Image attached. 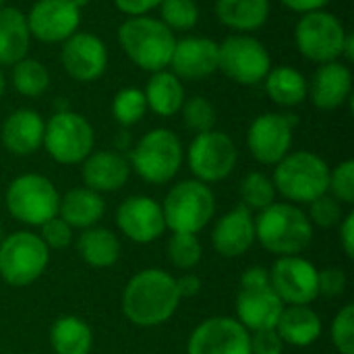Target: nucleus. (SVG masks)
I'll return each instance as SVG.
<instances>
[{"mask_svg":"<svg viewBox=\"0 0 354 354\" xmlns=\"http://www.w3.org/2000/svg\"><path fill=\"white\" fill-rule=\"evenodd\" d=\"M77 251L91 268H112L120 257V241L112 230L91 226L81 232Z\"/></svg>","mask_w":354,"mask_h":354,"instance_id":"nucleus-31","label":"nucleus"},{"mask_svg":"<svg viewBox=\"0 0 354 354\" xmlns=\"http://www.w3.org/2000/svg\"><path fill=\"white\" fill-rule=\"evenodd\" d=\"M297 122L299 118L295 114H259L247 131L249 153L263 166H276L284 156L290 153Z\"/></svg>","mask_w":354,"mask_h":354,"instance_id":"nucleus-13","label":"nucleus"},{"mask_svg":"<svg viewBox=\"0 0 354 354\" xmlns=\"http://www.w3.org/2000/svg\"><path fill=\"white\" fill-rule=\"evenodd\" d=\"M317 290L328 299L340 297L346 290V274L340 268H326L317 272Z\"/></svg>","mask_w":354,"mask_h":354,"instance_id":"nucleus-44","label":"nucleus"},{"mask_svg":"<svg viewBox=\"0 0 354 354\" xmlns=\"http://www.w3.org/2000/svg\"><path fill=\"white\" fill-rule=\"evenodd\" d=\"M46 120L31 108L10 112L0 129V143L12 156H31L44 143Z\"/></svg>","mask_w":354,"mask_h":354,"instance_id":"nucleus-23","label":"nucleus"},{"mask_svg":"<svg viewBox=\"0 0 354 354\" xmlns=\"http://www.w3.org/2000/svg\"><path fill=\"white\" fill-rule=\"evenodd\" d=\"M187 353L251 354L249 330H245L234 317H209L193 330Z\"/></svg>","mask_w":354,"mask_h":354,"instance_id":"nucleus-17","label":"nucleus"},{"mask_svg":"<svg viewBox=\"0 0 354 354\" xmlns=\"http://www.w3.org/2000/svg\"><path fill=\"white\" fill-rule=\"evenodd\" d=\"M322 330H324L322 319L309 305L284 307L276 324V332L280 334L282 342L299 348L315 344L322 336Z\"/></svg>","mask_w":354,"mask_h":354,"instance_id":"nucleus-27","label":"nucleus"},{"mask_svg":"<svg viewBox=\"0 0 354 354\" xmlns=\"http://www.w3.org/2000/svg\"><path fill=\"white\" fill-rule=\"evenodd\" d=\"M268 97L282 108H295L307 100V79L305 75L288 64L272 66L261 81Z\"/></svg>","mask_w":354,"mask_h":354,"instance_id":"nucleus-30","label":"nucleus"},{"mask_svg":"<svg viewBox=\"0 0 354 354\" xmlns=\"http://www.w3.org/2000/svg\"><path fill=\"white\" fill-rule=\"evenodd\" d=\"M2 239H4V236H2V226H0V241H2Z\"/></svg>","mask_w":354,"mask_h":354,"instance_id":"nucleus-53","label":"nucleus"},{"mask_svg":"<svg viewBox=\"0 0 354 354\" xmlns=\"http://www.w3.org/2000/svg\"><path fill=\"white\" fill-rule=\"evenodd\" d=\"M255 239L274 255H299L313 241V224L301 207L272 203L255 218Z\"/></svg>","mask_w":354,"mask_h":354,"instance_id":"nucleus-3","label":"nucleus"},{"mask_svg":"<svg viewBox=\"0 0 354 354\" xmlns=\"http://www.w3.org/2000/svg\"><path fill=\"white\" fill-rule=\"evenodd\" d=\"M284 307L286 305L274 292L272 284L261 288H241L236 297V322L249 332L276 328Z\"/></svg>","mask_w":354,"mask_h":354,"instance_id":"nucleus-22","label":"nucleus"},{"mask_svg":"<svg viewBox=\"0 0 354 354\" xmlns=\"http://www.w3.org/2000/svg\"><path fill=\"white\" fill-rule=\"evenodd\" d=\"M116 226L133 243L147 245L160 239L166 230L162 203L147 195H133L118 205Z\"/></svg>","mask_w":354,"mask_h":354,"instance_id":"nucleus-18","label":"nucleus"},{"mask_svg":"<svg viewBox=\"0 0 354 354\" xmlns=\"http://www.w3.org/2000/svg\"><path fill=\"white\" fill-rule=\"evenodd\" d=\"M106 212V203L100 193L87 187H75L60 197L58 218H62L73 230L95 226Z\"/></svg>","mask_w":354,"mask_h":354,"instance_id":"nucleus-28","label":"nucleus"},{"mask_svg":"<svg viewBox=\"0 0 354 354\" xmlns=\"http://www.w3.org/2000/svg\"><path fill=\"white\" fill-rule=\"evenodd\" d=\"M10 83L17 89V93L25 97H39L50 87V71L41 60L35 58H23L17 64H12Z\"/></svg>","mask_w":354,"mask_h":354,"instance_id":"nucleus-33","label":"nucleus"},{"mask_svg":"<svg viewBox=\"0 0 354 354\" xmlns=\"http://www.w3.org/2000/svg\"><path fill=\"white\" fill-rule=\"evenodd\" d=\"M255 243V218L253 212L245 205L232 207L224 214L214 230H212V245L222 257H239L245 255Z\"/></svg>","mask_w":354,"mask_h":354,"instance_id":"nucleus-21","label":"nucleus"},{"mask_svg":"<svg viewBox=\"0 0 354 354\" xmlns=\"http://www.w3.org/2000/svg\"><path fill=\"white\" fill-rule=\"evenodd\" d=\"M4 91H6V77H4V71H2V66H0V100H2V95H4Z\"/></svg>","mask_w":354,"mask_h":354,"instance_id":"nucleus-51","label":"nucleus"},{"mask_svg":"<svg viewBox=\"0 0 354 354\" xmlns=\"http://www.w3.org/2000/svg\"><path fill=\"white\" fill-rule=\"evenodd\" d=\"M353 71L346 62H326L307 81V97L319 110H338L353 100Z\"/></svg>","mask_w":354,"mask_h":354,"instance_id":"nucleus-20","label":"nucleus"},{"mask_svg":"<svg viewBox=\"0 0 354 354\" xmlns=\"http://www.w3.org/2000/svg\"><path fill=\"white\" fill-rule=\"evenodd\" d=\"M338 234H340V245L346 253V257H354V214H346L342 222L338 224Z\"/></svg>","mask_w":354,"mask_h":354,"instance_id":"nucleus-47","label":"nucleus"},{"mask_svg":"<svg viewBox=\"0 0 354 354\" xmlns=\"http://www.w3.org/2000/svg\"><path fill=\"white\" fill-rule=\"evenodd\" d=\"M50 344L56 354H89L93 348V332L81 317L64 315L52 324Z\"/></svg>","mask_w":354,"mask_h":354,"instance_id":"nucleus-32","label":"nucleus"},{"mask_svg":"<svg viewBox=\"0 0 354 354\" xmlns=\"http://www.w3.org/2000/svg\"><path fill=\"white\" fill-rule=\"evenodd\" d=\"M31 33L25 12L17 6H0V66H12L27 58Z\"/></svg>","mask_w":354,"mask_h":354,"instance_id":"nucleus-26","label":"nucleus"},{"mask_svg":"<svg viewBox=\"0 0 354 354\" xmlns=\"http://www.w3.org/2000/svg\"><path fill=\"white\" fill-rule=\"evenodd\" d=\"M48 261L50 249L35 232L19 230L0 241V278L15 288L33 284L46 272Z\"/></svg>","mask_w":354,"mask_h":354,"instance_id":"nucleus-9","label":"nucleus"},{"mask_svg":"<svg viewBox=\"0 0 354 354\" xmlns=\"http://www.w3.org/2000/svg\"><path fill=\"white\" fill-rule=\"evenodd\" d=\"M60 193L48 176L29 172L12 178L6 189V207L10 216L27 226H41L58 216Z\"/></svg>","mask_w":354,"mask_h":354,"instance_id":"nucleus-11","label":"nucleus"},{"mask_svg":"<svg viewBox=\"0 0 354 354\" xmlns=\"http://www.w3.org/2000/svg\"><path fill=\"white\" fill-rule=\"evenodd\" d=\"M118 44L137 68L158 73L170 66L176 37L160 19L139 15L127 17L118 25Z\"/></svg>","mask_w":354,"mask_h":354,"instance_id":"nucleus-2","label":"nucleus"},{"mask_svg":"<svg viewBox=\"0 0 354 354\" xmlns=\"http://www.w3.org/2000/svg\"><path fill=\"white\" fill-rule=\"evenodd\" d=\"M108 58L104 39L91 31H75L60 48V64L64 73L79 83L97 81L108 68Z\"/></svg>","mask_w":354,"mask_h":354,"instance_id":"nucleus-14","label":"nucleus"},{"mask_svg":"<svg viewBox=\"0 0 354 354\" xmlns=\"http://www.w3.org/2000/svg\"><path fill=\"white\" fill-rule=\"evenodd\" d=\"M272 12L270 0H216L214 15L230 31L253 33L261 29Z\"/></svg>","mask_w":354,"mask_h":354,"instance_id":"nucleus-25","label":"nucleus"},{"mask_svg":"<svg viewBox=\"0 0 354 354\" xmlns=\"http://www.w3.org/2000/svg\"><path fill=\"white\" fill-rule=\"evenodd\" d=\"M342 62L346 64H353L354 62V33H346V39H344V46H342Z\"/></svg>","mask_w":354,"mask_h":354,"instance_id":"nucleus-50","label":"nucleus"},{"mask_svg":"<svg viewBox=\"0 0 354 354\" xmlns=\"http://www.w3.org/2000/svg\"><path fill=\"white\" fill-rule=\"evenodd\" d=\"M176 290L180 299H193L201 292V280L195 274H185L176 278Z\"/></svg>","mask_w":354,"mask_h":354,"instance_id":"nucleus-48","label":"nucleus"},{"mask_svg":"<svg viewBox=\"0 0 354 354\" xmlns=\"http://www.w3.org/2000/svg\"><path fill=\"white\" fill-rule=\"evenodd\" d=\"M261 286H270V272L261 266L245 270V274L241 276V288H261Z\"/></svg>","mask_w":354,"mask_h":354,"instance_id":"nucleus-46","label":"nucleus"},{"mask_svg":"<svg viewBox=\"0 0 354 354\" xmlns=\"http://www.w3.org/2000/svg\"><path fill=\"white\" fill-rule=\"evenodd\" d=\"M178 305L176 278L158 268L135 274L122 290V313L139 328L166 324L176 313Z\"/></svg>","mask_w":354,"mask_h":354,"instance_id":"nucleus-1","label":"nucleus"},{"mask_svg":"<svg viewBox=\"0 0 354 354\" xmlns=\"http://www.w3.org/2000/svg\"><path fill=\"white\" fill-rule=\"evenodd\" d=\"M317 272L311 261L299 255H286L274 263L270 284L284 305H309L319 297Z\"/></svg>","mask_w":354,"mask_h":354,"instance_id":"nucleus-16","label":"nucleus"},{"mask_svg":"<svg viewBox=\"0 0 354 354\" xmlns=\"http://www.w3.org/2000/svg\"><path fill=\"white\" fill-rule=\"evenodd\" d=\"M39 239L48 249H66L73 243V228L56 216L39 226Z\"/></svg>","mask_w":354,"mask_h":354,"instance_id":"nucleus-42","label":"nucleus"},{"mask_svg":"<svg viewBox=\"0 0 354 354\" xmlns=\"http://www.w3.org/2000/svg\"><path fill=\"white\" fill-rule=\"evenodd\" d=\"M330 170L328 162L313 151H290L276 164L272 183L290 203H311L328 193Z\"/></svg>","mask_w":354,"mask_h":354,"instance_id":"nucleus-4","label":"nucleus"},{"mask_svg":"<svg viewBox=\"0 0 354 354\" xmlns=\"http://www.w3.org/2000/svg\"><path fill=\"white\" fill-rule=\"evenodd\" d=\"M309 222L319 226V228H334L342 222L344 212H342V203L336 201L332 195H322L315 201L309 203V214H307Z\"/></svg>","mask_w":354,"mask_h":354,"instance_id":"nucleus-40","label":"nucleus"},{"mask_svg":"<svg viewBox=\"0 0 354 354\" xmlns=\"http://www.w3.org/2000/svg\"><path fill=\"white\" fill-rule=\"evenodd\" d=\"M31 39L41 44H62L81 25V8L71 0H35L25 15Z\"/></svg>","mask_w":354,"mask_h":354,"instance_id":"nucleus-15","label":"nucleus"},{"mask_svg":"<svg viewBox=\"0 0 354 354\" xmlns=\"http://www.w3.org/2000/svg\"><path fill=\"white\" fill-rule=\"evenodd\" d=\"M160 21L172 31H189L199 23V6L195 0H162Z\"/></svg>","mask_w":354,"mask_h":354,"instance_id":"nucleus-36","label":"nucleus"},{"mask_svg":"<svg viewBox=\"0 0 354 354\" xmlns=\"http://www.w3.org/2000/svg\"><path fill=\"white\" fill-rule=\"evenodd\" d=\"M0 6H4V0H0Z\"/></svg>","mask_w":354,"mask_h":354,"instance_id":"nucleus-54","label":"nucleus"},{"mask_svg":"<svg viewBox=\"0 0 354 354\" xmlns=\"http://www.w3.org/2000/svg\"><path fill=\"white\" fill-rule=\"evenodd\" d=\"M71 2H73V4H75L77 8H81V10H83V8H85V6H87V4H89L91 0H71Z\"/></svg>","mask_w":354,"mask_h":354,"instance_id":"nucleus-52","label":"nucleus"},{"mask_svg":"<svg viewBox=\"0 0 354 354\" xmlns=\"http://www.w3.org/2000/svg\"><path fill=\"white\" fill-rule=\"evenodd\" d=\"M180 114H183V122L189 131H193L195 135L199 133H205V131H212L216 127V120H218V114H216V108L214 104L203 97V95H193V97H187L183 108H180Z\"/></svg>","mask_w":354,"mask_h":354,"instance_id":"nucleus-37","label":"nucleus"},{"mask_svg":"<svg viewBox=\"0 0 354 354\" xmlns=\"http://www.w3.org/2000/svg\"><path fill=\"white\" fill-rule=\"evenodd\" d=\"M143 95L147 102V110L156 112L162 118H170L178 114L187 100L183 81L170 68L151 73L143 89Z\"/></svg>","mask_w":354,"mask_h":354,"instance_id":"nucleus-29","label":"nucleus"},{"mask_svg":"<svg viewBox=\"0 0 354 354\" xmlns=\"http://www.w3.org/2000/svg\"><path fill=\"white\" fill-rule=\"evenodd\" d=\"M93 143L95 131L91 122L79 112L62 110L54 112L46 120L41 147L54 162L62 166L81 164L93 151Z\"/></svg>","mask_w":354,"mask_h":354,"instance_id":"nucleus-7","label":"nucleus"},{"mask_svg":"<svg viewBox=\"0 0 354 354\" xmlns=\"http://www.w3.org/2000/svg\"><path fill=\"white\" fill-rule=\"evenodd\" d=\"M332 344L340 354H354V307L344 305L332 322Z\"/></svg>","mask_w":354,"mask_h":354,"instance_id":"nucleus-41","label":"nucleus"},{"mask_svg":"<svg viewBox=\"0 0 354 354\" xmlns=\"http://www.w3.org/2000/svg\"><path fill=\"white\" fill-rule=\"evenodd\" d=\"M189 168L193 176L205 185L228 178L239 162V149L234 139L222 131H205L195 135L189 145Z\"/></svg>","mask_w":354,"mask_h":354,"instance_id":"nucleus-12","label":"nucleus"},{"mask_svg":"<svg viewBox=\"0 0 354 354\" xmlns=\"http://www.w3.org/2000/svg\"><path fill=\"white\" fill-rule=\"evenodd\" d=\"M185 160V149L178 135L170 129L147 131L131 149L129 164L131 170L139 174L149 185L170 183Z\"/></svg>","mask_w":354,"mask_h":354,"instance_id":"nucleus-5","label":"nucleus"},{"mask_svg":"<svg viewBox=\"0 0 354 354\" xmlns=\"http://www.w3.org/2000/svg\"><path fill=\"white\" fill-rule=\"evenodd\" d=\"M180 81H201L218 71V41L203 35L176 39L170 66Z\"/></svg>","mask_w":354,"mask_h":354,"instance_id":"nucleus-19","label":"nucleus"},{"mask_svg":"<svg viewBox=\"0 0 354 354\" xmlns=\"http://www.w3.org/2000/svg\"><path fill=\"white\" fill-rule=\"evenodd\" d=\"M147 112V102L143 95V89L139 87H122L114 93L112 100V116L120 127H133L137 124Z\"/></svg>","mask_w":354,"mask_h":354,"instance_id":"nucleus-35","label":"nucleus"},{"mask_svg":"<svg viewBox=\"0 0 354 354\" xmlns=\"http://www.w3.org/2000/svg\"><path fill=\"white\" fill-rule=\"evenodd\" d=\"M328 193L344 203L351 205L354 203V162L353 160H344L342 164H338L334 170H330V183H328Z\"/></svg>","mask_w":354,"mask_h":354,"instance_id":"nucleus-39","label":"nucleus"},{"mask_svg":"<svg viewBox=\"0 0 354 354\" xmlns=\"http://www.w3.org/2000/svg\"><path fill=\"white\" fill-rule=\"evenodd\" d=\"M112 2L127 17L149 15L151 10H156L162 4V0H112Z\"/></svg>","mask_w":354,"mask_h":354,"instance_id":"nucleus-45","label":"nucleus"},{"mask_svg":"<svg viewBox=\"0 0 354 354\" xmlns=\"http://www.w3.org/2000/svg\"><path fill=\"white\" fill-rule=\"evenodd\" d=\"M249 340H251V354H282L284 353V342H282L280 334L276 332V328H268V330L249 332Z\"/></svg>","mask_w":354,"mask_h":354,"instance_id":"nucleus-43","label":"nucleus"},{"mask_svg":"<svg viewBox=\"0 0 354 354\" xmlns=\"http://www.w3.org/2000/svg\"><path fill=\"white\" fill-rule=\"evenodd\" d=\"M81 164V178L85 187L100 195L122 189L131 176L129 158L118 151H91Z\"/></svg>","mask_w":354,"mask_h":354,"instance_id":"nucleus-24","label":"nucleus"},{"mask_svg":"<svg viewBox=\"0 0 354 354\" xmlns=\"http://www.w3.org/2000/svg\"><path fill=\"white\" fill-rule=\"evenodd\" d=\"M162 212L172 234H199L216 214V197L209 185L197 178L180 180L168 191Z\"/></svg>","mask_w":354,"mask_h":354,"instance_id":"nucleus-6","label":"nucleus"},{"mask_svg":"<svg viewBox=\"0 0 354 354\" xmlns=\"http://www.w3.org/2000/svg\"><path fill=\"white\" fill-rule=\"evenodd\" d=\"M346 33L344 23L334 12L322 8L301 15L295 25V44L303 58L326 64L342 58Z\"/></svg>","mask_w":354,"mask_h":354,"instance_id":"nucleus-10","label":"nucleus"},{"mask_svg":"<svg viewBox=\"0 0 354 354\" xmlns=\"http://www.w3.org/2000/svg\"><path fill=\"white\" fill-rule=\"evenodd\" d=\"M166 253H168V261L174 268L189 272L201 261L203 247L197 234H172V239L168 241Z\"/></svg>","mask_w":354,"mask_h":354,"instance_id":"nucleus-38","label":"nucleus"},{"mask_svg":"<svg viewBox=\"0 0 354 354\" xmlns=\"http://www.w3.org/2000/svg\"><path fill=\"white\" fill-rule=\"evenodd\" d=\"M270 68V50L251 33H232L218 44V71L236 85H257L266 79Z\"/></svg>","mask_w":354,"mask_h":354,"instance_id":"nucleus-8","label":"nucleus"},{"mask_svg":"<svg viewBox=\"0 0 354 354\" xmlns=\"http://www.w3.org/2000/svg\"><path fill=\"white\" fill-rule=\"evenodd\" d=\"M241 205H245L251 212H263L270 207L276 199V187L272 178L263 172H249L241 180Z\"/></svg>","mask_w":354,"mask_h":354,"instance_id":"nucleus-34","label":"nucleus"},{"mask_svg":"<svg viewBox=\"0 0 354 354\" xmlns=\"http://www.w3.org/2000/svg\"><path fill=\"white\" fill-rule=\"evenodd\" d=\"M282 6H286L292 12L305 15V12H313V10H322L330 4V0H278Z\"/></svg>","mask_w":354,"mask_h":354,"instance_id":"nucleus-49","label":"nucleus"}]
</instances>
